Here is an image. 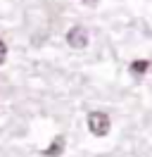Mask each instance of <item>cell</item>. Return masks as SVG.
Returning a JSON list of instances; mask_svg holds the SVG:
<instances>
[{
	"label": "cell",
	"mask_w": 152,
	"mask_h": 157,
	"mask_svg": "<svg viewBox=\"0 0 152 157\" xmlns=\"http://www.w3.org/2000/svg\"><path fill=\"white\" fill-rule=\"evenodd\" d=\"M109 128H112V121L104 112H90L88 114V131L93 136H107Z\"/></svg>",
	"instance_id": "6da1fadb"
},
{
	"label": "cell",
	"mask_w": 152,
	"mask_h": 157,
	"mask_svg": "<svg viewBox=\"0 0 152 157\" xmlns=\"http://www.w3.org/2000/svg\"><path fill=\"white\" fill-rule=\"evenodd\" d=\"M147 69H150V62H147V59H135V62H131L133 74H145Z\"/></svg>",
	"instance_id": "277c9868"
},
{
	"label": "cell",
	"mask_w": 152,
	"mask_h": 157,
	"mask_svg": "<svg viewBox=\"0 0 152 157\" xmlns=\"http://www.w3.org/2000/svg\"><path fill=\"white\" fill-rule=\"evenodd\" d=\"M5 57H7V45H5L2 40H0V64L5 62Z\"/></svg>",
	"instance_id": "5b68a950"
},
{
	"label": "cell",
	"mask_w": 152,
	"mask_h": 157,
	"mask_svg": "<svg viewBox=\"0 0 152 157\" xmlns=\"http://www.w3.org/2000/svg\"><path fill=\"white\" fill-rule=\"evenodd\" d=\"M62 152H64V138H62V136H57L55 140L43 150V155H45V157H59Z\"/></svg>",
	"instance_id": "3957f363"
},
{
	"label": "cell",
	"mask_w": 152,
	"mask_h": 157,
	"mask_svg": "<svg viewBox=\"0 0 152 157\" xmlns=\"http://www.w3.org/2000/svg\"><path fill=\"white\" fill-rule=\"evenodd\" d=\"M66 43L71 45V48L81 50L88 45V31L83 29V26H74V29L66 31Z\"/></svg>",
	"instance_id": "7a4b0ae2"
},
{
	"label": "cell",
	"mask_w": 152,
	"mask_h": 157,
	"mask_svg": "<svg viewBox=\"0 0 152 157\" xmlns=\"http://www.w3.org/2000/svg\"><path fill=\"white\" fill-rule=\"evenodd\" d=\"M86 5H95V2H97V0H83Z\"/></svg>",
	"instance_id": "8992f818"
}]
</instances>
